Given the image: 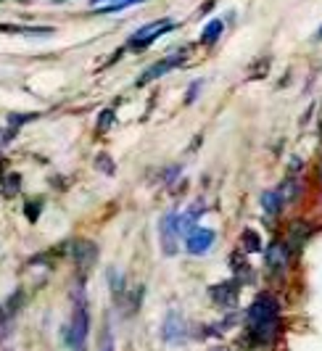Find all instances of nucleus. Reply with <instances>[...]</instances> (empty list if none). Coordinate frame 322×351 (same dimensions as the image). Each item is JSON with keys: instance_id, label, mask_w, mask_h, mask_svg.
<instances>
[{"instance_id": "ddd939ff", "label": "nucleus", "mask_w": 322, "mask_h": 351, "mask_svg": "<svg viewBox=\"0 0 322 351\" xmlns=\"http://www.w3.org/2000/svg\"><path fill=\"white\" fill-rule=\"evenodd\" d=\"M240 248H243V254H256V251H262V238L256 235V230H243V235H240Z\"/></svg>"}, {"instance_id": "20e7f679", "label": "nucleus", "mask_w": 322, "mask_h": 351, "mask_svg": "<svg viewBox=\"0 0 322 351\" xmlns=\"http://www.w3.org/2000/svg\"><path fill=\"white\" fill-rule=\"evenodd\" d=\"M161 341L166 343V346H182L188 338H190V325H188V319L182 312L177 309H169L164 319H161Z\"/></svg>"}, {"instance_id": "2eb2a0df", "label": "nucleus", "mask_w": 322, "mask_h": 351, "mask_svg": "<svg viewBox=\"0 0 322 351\" xmlns=\"http://www.w3.org/2000/svg\"><path fill=\"white\" fill-rule=\"evenodd\" d=\"M98 351H116L114 349V330H111V322H103L101 335H98Z\"/></svg>"}, {"instance_id": "4468645a", "label": "nucleus", "mask_w": 322, "mask_h": 351, "mask_svg": "<svg viewBox=\"0 0 322 351\" xmlns=\"http://www.w3.org/2000/svg\"><path fill=\"white\" fill-rule=\"evenodd\" d=\"M108 288H111V296L116 301L125 299V278H122V272L108 269Z\"/></svg>"}, {"instance_id": "f8f14e48", "label": "nucleus", "mask_w": 322, "mask_h": 351, "mask_svg": "<svg viewBox=\"0 0 322 351\" xmlns=\"http://www.w3.org/2000/svg\"><path fill=\"white\" fill-rule=\"evenodd\" d=\"M222 29H225V21H222V19H212V21L203 27V32H201V43H206V45L216 43L219 35H222Z\"/></svg>"}, {"instance_id": "39448f33", "label": "nucleus", "mask_w": 322, "mask_h": 351, "mask_svg": "<svg viewBox=\"0 0 322 351\" xmlns=\"http://www.w3.org/2000/svg\"><path fill=\"white\" fill-rule=\"evenodd\" d=\"M159 246L164 256H175L179 248V230H177V214L169 211L164 214L159 222Z\"/></svg>"}, {"instance_id": "6ab92c4d", "label": "nucleus", "mask_w": 322, "mask_h": 351, "mask_svg": "<svg viewBox=\"0 0 322 351\" xmlns=\"http://www.w3.org/2000/svg\"><path fill=\"white\" fill-rule=\"evenodd\" d=\"M111 124H114V111H111V108L101 111V114H98V130H101V132H106Z\"/></svg>"}, {"instance_id": "393cba45", "label": "nucleus", "mask_w": 322, "mask_h": 351, "mask_svg": "<svg viewBox=\"0 0 322 351\" xmlns=\"http://www.w3.org/2000/svg\"><path fill=\"white\" fill-rule=\"evenodd\" d=\"M3 351H14V349H3Z\"/></svg>"}, {"instance_id": "7ed1b4c3", "label": "nucleus", "mask_w": 322, "mask_h": 351, "mask_svg": "<svg viewBox=\"0 0 322 351\" xmlns=\"http://www.w3.org/2000/svg\"><path fill=\"white\" fill-rule=\"evenodd\" d=\"M172 29H175V21H169V19H159V21L143 24L140 29H135L132 35L127 37V48H129V51H145V48H151L161 35H166V32H172Z\"/></svg>"}, {"instance_id": "dca6fc26", "label": "nucleus", "mask_w": 322, "mask_h": 351, "mask_svg": "<svg viewBox=\"0 0 322 351\" xmlns=\"http://www.w3.org/2000/svg\"><path fill=\"white\" fill-rule=\"evenodd\" d=\"M138 3H145V0H114L111 5H103V8H98L101 14H116V11H125L129 5H138Z\"/></svg>"}, {"instance_id": "412c9836", "label": "nucleus", "mask_w": 322, "mask_h": 351, "mask_svg": "<svg viewBox=\"0 0 322 351\" xmlns=\"http://www.w3.org/2000/svg\"><path fill=\"white\" fill-rule=\"evenodd\" d=\"M40 206H42V201H29V204H27V217H29V222H35L37 217H40Z\"/></svg>"}, {"instance_id": "5701e85b", "label": "nucleus", "mask_w": 322, "mask_h": 351, "mask_svg": "<svg viewBox=\"0 0 322 351\" xmlns=\"http://www.w3.org/2000/svg\"><path fill=\"white\" fill-rule=\"evenodd\" d=\"M209 351H230V346H225V343H219V346H212Z\"/></svg>"}, {"instance_id": "f257e3e1", "label": "nucleus", "mask_w": 322, "mask_h": 351, "mask_svg": "<svg viewBox=\"0 0 322 351\" xmlns=\"http://www.w3.org/2000/svg\"><path fill=\"white\" fill-rule=\"evenodd\" d=\"M243 325H246V333H243V341H240L243 346H249V349H267V346H272L280 338V330H283L280 301L275 299L272 293H267V291L259 293L246 309Z\"/></svg>"}, {"instance_id": "9d476101", "label": "nucleus", "mask_w": 322, "mask_h": 351, "mask_svg": "<svg viewBox=\"0 0 322 351\" xmlns=\"http://www.w3.org/2000/svg\"><path fill=\"white\" fill-rule=\"evenodd\" d=\"M95 259H98L95 243H90V241H77V243H74V262H77V267H79L82 272H88L90 267L95 264Z\"/></svg>"}, {"instance_id": "0eeeda50", "label": "nucleus", "mask_w": 322, "mask_h": 351, "mask_svg": "<svg viewBox=\"0 0 322 351\" xmlns=\"http://www.w3.org/2000/svg\"><path fill=\"white\" fill-rule=\"evenodd\" d=\"M290 246L283 243V241H275L272 246L264 251V267H267L272 275H283L288 269V262H290Z\"/></svg>"}, {"instance_id": "4be33fe9", "label": "nucleus", "mask_w": 322, "mask_h": 351, "mask_svg": "<svg viewBox=\"0 0 322 351\" xmlns=\"http://www.w3.org/2000/svg\"><path fill=\"white\" fill-rule=\"evenodd\" d=\"M198 88H201V80H196V82H193V88L188 90V98H185V104H193V101H196Z\"/></svg>"}, {"instance_id": "6e6552de", "label": "nucleus", "mask_w": 322, "mask_h": 351, "mask_svg": "<svg viewBox=\"0 0 322 351\" xmlns=\"http://www.w3.org/2000/svg\"><path fill=\"white\" fill-rule=\"evenodd\" d=\"M185 64V53H177V56H166V58H161L159 64H153L151 69H145L138 80H135V85L138 88H143V85H148V82H153V80H159V77H164L166 71L177 69V66H182Z\"/></svg>"}, {"instance_id": "b1692460", "label": "nucleus", "mask_w": 322, "mask_h": 351, "mask_svg": "<svg viewBox=\"0 0 322 351\" xmlns=\"http://www.w3.org/2000/svg\"><path fill=\"white\" fill-rule=\"evenodd\" d=\"M317 175H320V180H322V161H320V167H317Z\"/></svg>"}, {"instance_id": "a211bd4d", "label": "nucleus", "mask_w": 322, "mask_h": 351, "mask_svg": "<svg viewBox=\"0 0 322 351\" xmlns=\"http://www.w3.org/2000/svg\"><path fill=\"white\" fill-rule=\"evenodd\" d=\"M18 185H21V177H18V175H5V177H3V188H5V195L18 193Z\"/></svg>"}, {"instance_id": "f3484780", "label": "nucleus", "mask_w": 322, "mask_h": 351, "mask_svg": "<svg viewBox=\"0 0 322 351\" xmlns=\"http://www.w3.org/2000/svg\"><path fill=\"white\" fill-rule=\"evenodd\" d=\"M277 193L283 195V201H293V198L299 195V182H296V180H286L283 188H280Z\"/></svg>"}, {"instance_id": "1a4fd4ad", "label": "nucleus", "mask_w": 322, "mask_h": 351, "mask_svg": "<svg viewBox=\"0 0 322 351\" xmlns=\"http://www.w3.org/2000/svg\"><path fill=\"white\" fill-rule=\"evenodd\" d=\"M214 241H216V235H214V230H209V228H193L188 235H185V246H188V251L193 254V256H201V254H206L209 248L214 246Z\"/></svg>"}, {"instance_id": "423d86ee", "label": "nucleus", "mask_w": 322, "mask_h": 351, "mask_svg": "<svg viewBox=\"0 0 322 351\" xmlns=\"http://www.w3.org/2000/svg\"><path fill=\"white\" fill-rule=\"evenodd\" d=\"M238 293H240V285L235 280L216 282V285L209 288V299L219 309H235L238 306Z\"/></svg>"}, {"instance_id": "9b49d317", "label": "nucleus", "mask_w": 322, "mask_h": 351, "mask_svg": "<svg viewBox=\"0 0 322 351\" xmlns=\"http://www.w3.org/2000/svg\"><path fill=\"white\" fill-rule=\"evenodd\" d=\"M259 201H262V209H264L267 217H277V214L283 211V204H286V201H283V195L277 193V191H264Z\"/></svg>"}, {"instance_id": "aec40b11", "label": "nucleus", "mask_w": 322, "mask_h": 351, "mask_svg": "<svg viewBox=\"0 0 322 351\" xmlns=\"http://www.w3.org/2000/svg\"><path fill=\"white\" fill-rule=\"evenodd\" d=\"M95 167H98L101 172H106V175H114V161H111L106 154H101V156L95 158Z\"/></svg>"}, {"instance_id": "f03ea898", "label": "nucleus", "mask_w": 322, "mask_h": 351, "mask_svg": "<svg viewBox=\"0 0 322 351\" xmlns=\"http://www.w3.org/2000/svg\"><path fill=\"white\" fill-rule=\"evenodd\" d=\"M88 338H90V306L85 288L79 285L77 296H74V309L69 325L64 328V341L72 351H88Z\"/></svg>"}]
</instances>
